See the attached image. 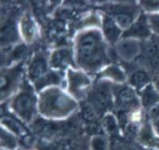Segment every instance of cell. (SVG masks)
I'll return each instance as SVG.
<instances>
[{
  "instance_id": "obj_1",
  "label": "cell",
  "mask_w": 159,
  "mask_h": 150,
  "mask_svg": "<svg viewBox=\"0 0 159 150\" xmlns=\"http://www.w3.org/2000/svg\"><path fill=\"white\" fill-rule=\"evenodd\" d=\"M106 42L102 32L96 28L85 29L76 35L74 58L80 70L95 73L110 65Z\"/></svg>"
},
{
  "instance_id": "obj_2",
  "label": "cell",
  "mask_w": 159,
  "mask_h": 150,
  "mask_svg": "<svg viewBox=\"0 0 159 150\" xmlns=\"http://www.w3.org/2000/svg\"><path fill=\"white\" fill-rule=\"evenodd\" d=\"M78 108L77 101L59 86L44 89L38 96V112L45 118L62 120Z\"/></svg>"
},
{
  "instance_id": "obj_3",
  "label": "cell",
  "mask_w": 159,
  "mask_h": 150,
  "mask_svg": "<svg viewBox=\"0 0 159 150\" xmlns=\"http://www.w3.org/2000/svg\"><path fill=\"white\" fill-rule=\"evenodd\" d=\"M34 91V87L24 81L10 102L13 113L25 123H31L38 111V97Z\"/></svg>"
},
{
  "instance_id": "obj_4",
  "label": "cell",
  "mask_w": 159,
  "mask_h": 150,
  "mask_svg": "<svg viewBox=\"0 0 159 150\" xmlns=\"http://www.w3.org/2000/svg\"><path fill=\"white\" fill-rule=\"evenodd\" d=\"M89 104H90L98 113H105L114 107L115 96L114 87L111 82L107 80L100 81L91 87L88 95Z\"/></svg>"
},
{
  "instance_id": "obj_5",
  "label": "cell",
  "mask_w": 159,
  "mask_h": 150,
  "mask_svg": "<svg viewBox=\"0 0 159 150\" xmlns=\"http://www.w3.org/2000/svg\"><path fill=\"white\" fill-rule=\"evenodd\" d=\"M66 90L76 101L83 99L91 89V80L82 70L68 69L66 72Z\"/></svg>"
},
{
  "instance_id": "obj_6",
  "label": "cell",
  "mask_w": 159,
  "mask_h": 150,
  "mask_svg": "<svg viewBox=\"0 0 159 150\" xmlns=\"http://www.w3.org/2000/svg\"><path fill=\"white\" fill-rule=\"evenodd\" d=\"M114 88L115 104L124 111L136 110L142 105L141 99L136 95L135 90L129 85H116Z\"/></svg>"
},
{
  "instance_id": "obj_7",
  "label": "cell",
  "mask_w": 159,
  "mask_h": 150,
  "mask_svg": "<svg viewBox=\"0 0 159 150\" xmlns=\"http://www.w3.org/2000/svg\"><path fill=\"white\" fill-rule=\"evenodd\" d=\"M49 59L44 52H37L31 59L27 74L30 83L34 85L42 81L51 71L49 70Z\"/></svg>"
},
{
  "instance_id": "obj_8",
  "label": "cell",
  "mask_w": 159,
  "mask_h": 150,
  "mask_svg": "<svg viewBox=\"0 0 159 150\" xmlns=\"http://www.w3.org/2000/svg\"><path fill=\"white\" fill-rule=\"evenodd\" d=\"M112 18L122 31H127L138 19V10L129 5H117L111 9Z\"/></svg>"
},
{
  "instance_id": "obj_9",
  "label": "cell",
  "mask_w": 159,
  "mask_h": 150,
  "mask_svg": "<svg viewBox=\"0 0 159 150\" xmlns=\"http://www.w3.org/2000/svg\"><path fill=\"white\" fill-rule=\"evenodd\" d=\"M21 76V71L19 66L12 68H7V70L2 71L1 74V100L3 101L6 97L11 95L16 86L19 85Z\"/></svg>"
},
{
  "instance_id": "obj_10",
  "label": "cell",
  "mask_w": 159,
  "mask_h": 150,
  "mask_svg": "<svg viewBox=\"0 0 159 150\" xmlns=\"http://www.w3.org/2000/svg\"><path fill=\"white\" fill-rule=\"evenodd\" d=\"M151 28L148 23L147 16L142 14L138 19L133 22V24L122 35V38H130V39H144L150 36Z\"/></svg>"
},
{
  "instance_id": "obj_11",
  "label": "cell",
  "mask_w": 159,
  "mask_h": 150,
  "mask_svg": "<svg viewBox=\"0 0 159 150\" xmlns=\"http://www.w3.org/2000/svg\"><path fill=\"white\" fill-rule=\"evenodd\" d=\"M141 44L138 40L123 38L116 44V52L120 58L125 61H131L141 52Z\"/></svg>"
},
{
  "instance_id": "obj_12",
  "label": "cell",
  "mask_w": 159,
  "mask_h": 150,
  "mask_svg": "<svg viewBox=\"0 0 159 150\" xmlns=\"http://www.w3.org/2000/svg\"><path fill=\"white\" fill-rule=\"evenodd\" d=\"M20 32L21 38L27 43H33L38 36V27L30 14H25L20 19Z\"/></svg>"
},
{
  "instance_id": "obj_13",
  "label": "cell",
  "mask_w": 159,
  "mask_h": 150,
  "mask_svg": "<svg viewBox=\"0 0 159 150\" xmlns=\"http://www.w3.org/2000/svg\"><path fill=\"white\" fill-rule=\"evenodd\" d=\"M102 33L107 42L112 44H117L119 42V38L122 34V30L116 23L114 19L111 16H104L102 19Z\"/></svg>"
},
{
  "instance_id": "obj_14",
  "label": "cell",
  "mask_w": 159,
  "mask_h": 150,
  "mask_svg": "<svg viewBox=\"0 0 159 150\" xmlns=\"http://www.w3.org/2000/svg\"><path fill=\"white\" fill-rule=\"evenodd\" d=\"M75 62L74 53L69 49L61 48L57 49L51 53L49 58V65L54 69H62L68 66L70 63Z\"/></svg>"
},
{
  "instance_id": "obj_15",
  "label": "cell",
  "mask_w": 159,
  "mask_h": 150,
  "mask_svg": "<svg viewBox=\"0 0 159 150\" xmlns=\"http://www.w3.org/2000/svg\"><path fill=\"white\" fill-rule=\"evenodd\" d=\"M99 77L102 80H107L111 83L124 84L127 81V76L125 71L117 65L110 64L105 67L100 73Z\"/></svg>"
},
{
  "instance_id": "obj_16",
  "label": "cell",
  "mask_w": 159,
  "mask_h": 150,
  "mask_svg": "<svg viewBox=\"0 0 159 150\" xmlns=\"http://www.w3.org/2000/svg\"><path fill=\"white\" fill-rule=\"evenodd\" d=\"M19 40V31L14 21L7 19L1 28L0 41L2 46L16 43Z\"/></svg>"
},
{
  "instance_id": "obj_17",
  "label": "cell",
  "mask_w": 159,
  "mask_h": 150,
  "mask_svg": "<svg viewBox=\"0 0 159 150\" xmlns=\"http://www.w3.org/2000/svg\"><path fill=\"white\" fill-rule=\"evenodd\" d=\"M157 137L158 136L156 135L152 124L147 123L142 126L138 135V141L141 147L156 148Z\"/></svg>"
},
{
  "instance_id": "obj_18",
  "label": "cell",
  "mask_w": 159,
  "mask_h": 150,
  "mask_svg": "<svg viewBox=\"0 0 159 150\" xmlns=\"http://www.w3.org/2000/svg\"><path fill=\"white\" fill-rule=\"evenodd\" d=\"M141 94V103L144 108L151 109L159 104V92L153 84L145 87Z\"/></svg>"
},
{
  "instance_id": "obj_19",
  "label": "cell",
  "mask_w": 159,
  "mask_h": 150,
  "mask_svg": "<svg viewBox=\"0 0 159 150\" xmlns=\"http://www.w3.org/2000/svg\"><path fill=\"white\" fill-rule=\"evenodd\" d=\"M129 84L134 90L143 91L145 87H147L150 84V77L145 71L137 70L133 71L129 77Z\"/></svg>"
},
{
  "instance_id": "obj_20",
  "label": "cell",
  "mask_w": 159,
  "mask_h": 150,
  "mask_svg": "<svg viewBox=\"0 0 159 150\" xmlns=\"http://www.w3.org/2000/svg\"><path fill=\"white\" fill-rule=\"evenodd\" d=\"M1 149L4 150H17L19 147L18 139L15 135L5 129L4 127L1 128Z\"/></svg>"
},
{
  "instance_id": "obj_21",
  "label": "cell",
  "mask_w": 159,
  "mask_h": 150,
  "mask_svg": "<svg viewBox=\"0 0 159 150\" xmlns=\"http://www.w3.org/2000/svg\"><path fill=\"white\" fill-rule=\"evenodd\" d=\"M1 123H2V127H4L5 129H7V131H9L16 136H19V135L22 136L26 134V130L23 127V125L12 118L3 117L1 120Z\"/></svg>"
},
{
  "instance_id": "obj_22",
  "label": "cell",
  "mask_w": 159,
  "mask_h": 150,
  "mask_svg": "<svg viewBox=\"0 0 159 150\" xmlns=\"http://www.w3.org/2000/svg\"><path fill=\"white\" fill-rule=\"evenodd\" d=\"M102 127L103 130L110 135H115L117 133L118 130V123L116 119L114 117V115L107 114L104 116L102 121Z\"/></svg>"
},
{
  "instance_id": "obj_23",
  "label": "cell",
  "mask_w": 159,
  "mask_h": 150,
  "mask_svg": "<svg viewBox=\"0 0 159 150\" xmlns=\"http://www.w3.org/2000/svg\"><path fill=\"white\" fill-rule=\"evenodd\" d=\"M90 150H109L108 139L103 135H94L90 142Z\"/></svg>"
},
{
  "instance_id": "obj_24",
  "label": "cell",
  "mask_w": 159,
  "mask_h": 150,
  "mask_svg": "<svg viewBox=\"0 0 159 150\" xmlns=\"http://www.w3.org/2000/svg\"><path fill=\"white\" fill-rule=\"evenodd\" d=\"M82 113H83V117H84L87 121H89V122L94 121V120L97 118L98 114H99V113L97 112V110H96L90 104H88V105L84 106L83 110H82Z\"/></svg>"
},
{
  "instance_id": "obj_25",
  "label": "cell",
  "mask_w": 159,
  "mask_h": 150,
  "mask_svg": "<svg viewBox=\"0 0 159 150\" xmlns=\"http://www.w3.org/2000/svg\"><path fill=\"white\" fill-rule=\"evenodd\" d=\"M147 19L151 30L159 34V12L148 14Z\"/></svg>"
},
{
  "instance_id": "obj_26",
  "label": "cell",
  "mask_w": 159,
  "mask_h": 150,
  "mask_svg": "<svg viewBox=\"0 0 159 150\" xmlns=\"http://www.w3.org/2000/svg\"><path fill=\"white\" fill-rule=\"evenodd\" d=\"M25 51H26V47H25L24 45H17V46L11 51V53L9 54V58H10L12 61H16V60L20 59L22 56H24Z\"/></svg>"
},
{
  "instance_id": "obj_27",
  "label": "cell",
  "mask_w": 159,
  "mask_h": 150,
  "mask_svg": "<svg viewBox=\"0 0 159 150\" xmlns=\"http://www.w3.org/2000/svg\"><path fill=\"white\" fill-rule=\"evenodd\" d=\"M152 126H153V129H154L156 135L159 137V117L158 118H156V119H153Z\"/></svg>"
},
{
  "instance_id": "obj_28",
  "label": "cell",
  "mask_w": 159,
  "mask_h": 150,
  "mask_svg": "<svg viewBox=\"0 0 159 150\" xmlns=\"http://www.w3.org/2000/svg\"><path fill=\"white\" fill-rule=\"evenodd\" d=\"M70 150H90V144L89 146H75L73 147Z\"/></svg>"
},
{
  "instance_id": "obj_29",
  "label": "cell",
  "mask_w": 159,
  "mask_h": 150,
  "mask_svg": "<svg viewBox=\"0 0 159 150\" xmlns=\"http://www.w3.org/2000/svg\"><path fill=\"white\" fill-rule=\"evenodd\" d=\"M139 150H158L157 148H143V147H141L139 148Z\"/></svg>"
},
{
  "instance_id": "obj_30",
  "label": "cell",
  "mask_w": 159,
  "mask_h": 150,
  "mask_svg": "<svg viewBox=\"0 0 159 150\" xmlns=\"http://www.w3.org/2000/svg\"><path fill=\"white\" fill-rule=\"evenodd\" d=\"M155 86H156V88L158 90V92H159V77H158V79L157 80V83H156V85H155Z\"/></svg>"
},
{
  "instance_id": "obj_31",
  "label": "cell",
  "mask_w": 159,
  "mask_h": 150,
  "mask_svg": "<svg viewBox=\"0 0 159 150\" xmlns=\"http://www.w3.org/2000/svg\"><path fill=\"white\" fill-rule=\"evenodd\" d=\"M156 148L159 150V137H157V144H156Z\"/></svg>"
},
{
  "instance_id": "obj_32",
  "label": "cell",
  "mask_w": 159,
  "mask_h": 150,
  "mask_svg": "<svg viewBox=\"0 0 159 150\" xmlns=\"http://www.w3.org/2000/svg\"><path fill=\"white\" fill-rule=\"evenodd\" d=\"M1 150H4V149H1Z\"/></svg>"
}]
</instances>
